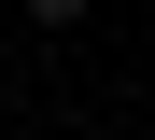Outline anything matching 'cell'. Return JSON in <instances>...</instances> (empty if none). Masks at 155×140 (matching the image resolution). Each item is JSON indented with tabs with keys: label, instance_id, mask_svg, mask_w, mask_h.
I'll return each instance as SVG.
<instances>
[{
	"label": "cell",
	"instance_id": "cell-1",
	"mask_svg": "<svg viewBox=\"0 0 155 140\" xmlns=\"http://www.w3.org/2000/svg\"><path fill=\"white\" fill-rule=\"evenodd\" d=\"M28 14H42V28H85V0H28Z\"/></svg>",
	"mask_w": 155,
	"mask_h": 140
}]
</instances>
